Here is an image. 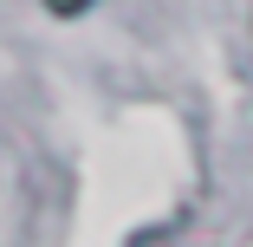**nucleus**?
<instances>
[{"mask_svg": "<svg viewBox=\"0 0 253 247\" xmlns=\"http://www.w3.org/2000/svg\"><path fill=\"white\" fill-rule=\"evenodd\" d=\"M97 0H45V13H59V20H78V13H91Z\"/></svg>", "mask_w": 253, "mask_h": 247, "instance_id": "f257e3e1", "label": "nucleus"}]
</instances>
